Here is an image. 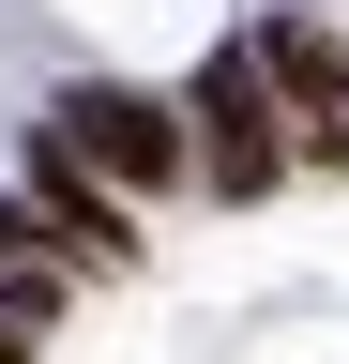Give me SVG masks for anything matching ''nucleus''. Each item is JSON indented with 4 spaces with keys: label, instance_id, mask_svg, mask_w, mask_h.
Instances as JSON below:
<instances>
[{
    "label": "nucleus",
    "instance_id": "1",
    "mask_svg": "<svg viewBox=\"0 0 349 364\" xmlns=\"http://www.w3.org/2000/svg\"><path fill=\"white\" fill-rule=\"evenodd\" d=\"M183 136H198V182H213V198H274V182H289V91L258 76V46H228V61L198 76Z\"/></svg>",
    "mask_w": 349,
    "mask_h": 364
},
{
    "label": "nucleus",
    "instance_id": "2",
    "mask_svg": "<svg viewBox=\"0 0 349 364\" xmlns=\"http://www.w3.org/2000/svg\"><path fill=\"white\" fill-rule=\"evenodd\" d=\"M46 122H61V152H76V167H107V182H122V198H167V182L198 167L183 107H152V91H122V76H76Z\"/></svg>",
    "mask_w": 349,
    "mask_h": 364
},
{
    "label": "nucleus",
    "instance_id": "3",
    "mask_svg": "<svg viewBox=\"0 0 349 364\" xmlns=\"http://www.w3.org/2000/svg\"><path fill=\"white\" fill-rule=\"evenodd\" d=\"M16 198L46 213V243H76V273H137V198H122L107 167H76V152H61V122H31Z\"/></svg>",
    "mask_w": 349,
    "mask_h": 364
},
{
    "label": "nucleus",
    "instance_id": "4",
    "mask_svg": "<svg viewBox=\"0 0 349 364\" xmlns=\"http://www.w3.org/2000/svg\"><path fill=\"white\" fill-rule=\"evenodd\" d=\"M0 304H16V318L61 304V273H46V213H31V198H0Z\"/></svg>",
    "mask_w": 349,
    "mask_h": 364
},
{
    "label": "nucleus",
    "instance_id": "5",
    "mask_svg": "<svg viewBox=\"0 0 349 364\" xmlns=\"http://www.w3.org/2000/svg\"><path fill=\"white\" fill-rule=\"evenodd\" d=\"M0 364H31V318H16V304H0Z\"/></svg>",
    "mask_w": 349,
    "mask_h": 364
}]
</instances>
